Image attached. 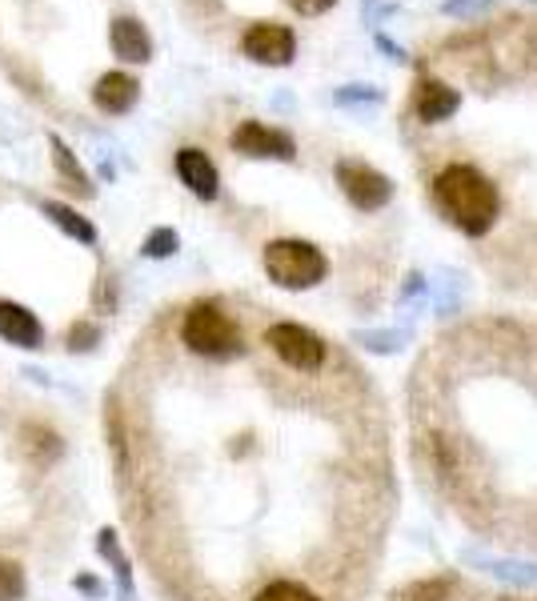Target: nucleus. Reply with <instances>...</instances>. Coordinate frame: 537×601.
Instances as JSON below:
<instances>
[{"label": "nucleus", "instance_id": "20", "mask_svg": "<svg viewBox=\"0 0 537 601\" xmlns=\"http://www.w3.org/2000/svg\"><path fill=\"white\" fill-rule=\"evenodd\" d=\"M253 601H317V593H309L297 581H268Z\"/></svg>", "mask_w": 537, "mask_h": 601}, {"label": "nucleus", "instance_id": "7", "mask_svg": "<svg viewBox=\"0 0 537 601\" xmlns=\"http://www.w3.org/2000/svg\"><path fill=\"white\" fill-rule=\"evenodd\" d=\"M338 181H341V189H345V197L362 208V213H374V208L389 205V197H393L389 177L377 173V169H369V165H362V161H341Z\"/></svg>", "mask_w": 537, "mask_h": 601}, {"label": "nucleus", "instance_id": "16", "mask_svg": "<svg viewBox=\"0 0 537 601\" xmlns=\"http://www.w3.org/2000/svg\"><path fill=\"white\" fill-rule=\"evenodd\" d=\"M469 562H478L493 574V578H505V581H537V566H522V562H502V557H478L469 554Z\"/></svg>", "mask_w": 537, "mask_h": 601}, {"label": "nucleus", "instance_id": "25", "mask_svg": "<svg viewBox=\"0 0 537 601\" xmlns=\"http://www.w3.org/2000/svg\"><path fill=\"white\" fill-rule=\"evenodd\" d=\"M485 4H493V0H445L442 12L445 16H473V12H481Z\"/></svg>", "mask_w": 537, "mask_h": 601}, {"label": "nucleus", "instance_id": "27", "mask_svg": "<svg viewBox=\"0 0 537 601\" xmlns=\"http://www.w3.org/2000/svg\"><path fill=\"white\" fill-rule=\"evenodd\" d=\"M374 41H377V48H381V53H389V57L398 60V65H405V60H409V53H405V48H401V45H393V41H389L386 33H377Z\"/></svg>", "mask_w": 537, "mask_h": 601}, {"label": "nucleus", "instance_id": "5", "mask_svg": "<svg viewBox=\"0 0 537 601\" xmlns=\"http://www.w3.org/2000/svg\"><path fill=\"white\" fill-rule=\"evenodd\" d=\"M229 145H233V152L253 157V161H293V157H297V140H293L285 128L261 125V121L237 125Z\"/></svg>", "mask_w": 537, "mask_h": 601}, {"label": "nucleus", "instance_id": "4", "mask_svg": "<svg viewBox=\"0 0 537 601\" xmlns=\"http://www.w3.org/2000/svg\"><path fill=\"white\" fill-rule=\"evenodd\" d=\"M265 345L297 373H317L325 365V341H321L313 329H305V325H293V321L268 325Z\"/></svg>", "mask_w": 537, "mask_h": 601}, {"label": "nucleus", "instance_id": "23", "mask_svg": "<svg viewBox=\"0 0 537 601\" xmlns=\"http://www.w3.org/2000/svg\"><path fill=\"white\" fill-rule=\"evenodd\" d=\"M449 593V581H418L413 590L401 593V601H445Z\"/></svg>", "mask_w": 537, "mask_h": 601}, {"label": "nucleus", "instance_id": "15", "mask_svg": "<svg viewBox=\"0 0 537 601\" xmlns=\"http://www.w3.org/2000/svg\"><path fill=\"white\" fill-rule=\"evenodd\" d=\"M96 554L105 557L108 566H113V574H117V586H121V593H125V598H129V593H133V569H129V557L121 554L117 533H113V530H101V533H96Z\"/></svg>", "mask_w": 537, "mask_h": 601}, {"label": "nucleus", "instance_id": "22", "mask_svg": "<svg viewBox=\"0 0 537 601\" xmlns=\"http://www.w3.org/2000/svg\"><path fill=\"white\" fill-rule=\"evenodd\" d=\"M381 89L377 84H345L333 93V104H381Z\"/></svg>", "mask_w": 537, "mask_h": 601}, {"label": "nucleus", "instance_id": "14", "mask_svg": "<svg viewBox=\"0 0 537 601\" xmlns=\"http://www.w3.org/2000/svg\"><path fill=\"white\" fill-rule=\"evenodd\" d=\"M41 213H45L53 225H57L65 237H72V241L81 245H96V225L89 217H81L77 208H69L65 201H41Z\"/></svg>", "mask_w": 537, "mask_h": 601}, {"label": "nucleus", "instance_id": "28", "mask_svg": "<svg viewBox=\"0 0 537 601\" xmlns=\"http://www.w3.org/2000/svg\"><path fill=\"white\" fill-rule=\"evenodd\" d=\"M77 590L89 593V598H101V593H105V586H101L96 578H77Z\"/></svg>", "mask_w": 537, "mask_h": 601}, {"label": "nucleus", "instance_id": "1", "mask_svg": "<svg viewBox=\"0 0 537 601\" xmlns=\"http://www.w3.org/2000/svg\"><path fill=\"white\" fill-rule=\"evenodd\" d=\"M433 197L442 205V213L454 220L457 229L469 237H485L498 220V189L485 173H478L473 165H449L433 181Z\"/></svg>", "mask_w": 537, "mask_h": 601}, {"label": "nucleus", "instance_id": "12", "mask_svg": "<svg viewBox=\"0 0 537 601\" xmlns=\"http://www.w3.org/2000/svg\"><path fill=\"white\" fill-rule=\"evenodd\" d=\"M48 152H53V169H57V177L65 181V189H69L72 197H96V189H93V177L84 173V165L77 161V152L65 145V137L60 133H48Z\"/></svg>", "mask_w": 537, "mask_h": 601}, {"label": "nucleus", "instance_id": "18", "mask_svg": "<svg viewBox=\"0 0 537 601\" xmlns=\"http://www.w3.org/2000/svg\"><path fill=\"white\" fill-rule=\"evenodd\" d=\"M181 249V237L173 229H152L140 245V253L149 257V261H164V257H173Z\"/></svg>", "mask_w": 537, "mask_h": 601}, {"label": "nucleus", "instance_id": "11", "mask_svg": "<svg viewBox=\"0 0 537 601\" xmlns=\"http://www.w3.org/2000/svg\"><path fill=\"white\" fill-rule=\"evenodd\" d=\"M140 101V81L129 72H105L93 84V104L108 116H125Z\"/></svg>", "mask_w": 537, "mask_h": 601}, {"label": "nucleus", "instance_id": "24", "mask_svg": "<svg viewBox=\"0 0 537 601\" xmlns=\"http://www.w3.org/2000/svg\"><path fill=\"white\" fill-rule=\"evenodd\" d=\"M357 341H365V345L377 349V353H393V349H401L405 333H362Z\"/></svg>", "mask_w": 537, "mask_h": 601}, {"label": "nucleus", "instance_id": "13", "mask_svg": "<svg viewBox=\"0 0 537 601\" xmlns=\"http://www.w3.org/2000/svg\"><path fill=\"white\" fill-rule=\"evenodd\" d=\"M461 109V97L457 89L442 81H421L418 93H413V113L425 121V125H437V121H449V116Z\"/></svg>", "mask_w": 537, "mask_h": 601}, {"label": "nucleus", "instance_id": "3", "mask_svg": "<svg viewBox=\"0 0 537 601\" xmlns=\"http://www.w3.org/2000/svg\"><path fill=\"white\" fill-rule=\"evenodd\" d=\"M265 273L281 290H313V285L325 281L329 261L317 245L285 237V241L265 245Z\"/></svg>", "mask_w": 537, "mask_h": 601}, {"label": "nucleus", "instance_id": "19", "mask_svg": "<svg viewBox=\"0 0 537 601\" xmlns=\"http://www.w3.org/2000/svg\"><path fill=\"white\" fill-rule=\"evenodd\" d=\"M24 569L9 557H0V601H21L24 598Z\"/></svg>", "mask_w": 537, "mask_h": 601}, {"label": "nucleus", "instance_id": "6", "mask_svg": "<svg viewBox=\"0 0 537 601\" xmlns=\"http://www.w3.org/2000/svg\"><path fill=\"white\" fill-rule=\"evenodd\" d=\"M241 48L253 65H268V69H285L297 53V36L293 29L285 24H273V21H261V24H249V33L241 36Z\"/></svg>", "mask_w": 537, "mask_h": 601}, {"label": "nucleus", "instance_id": "2", "mask_svg": "<svg viewBox=\"0 0 537 601\" xmlns=\"http://www.w3.org/2000/svg\"><path fill=\"white\" fill-rule=\"evenodd\" d=\"M181 341L209 361H233L245 353V341H241L237 321L221 305H213V300L188 305V313L181 317Z\"/></svg>", "mask_w": 537, "mask_h": 601}, {"label": "nucleus", "instance_id": "29", "mask_svg": "<svg viewBox=\"0 0 537 601\" xmlns=\"http://www.w3.org/2000/svg\"><path fill=\"white\" fill-rule=\"evenodd\" d=\"M534 4H537V0H534Z\"/></svg>", "mask_w": 537, "mask_h": 601}, {"label": "nucleus", "instance_id": "8", "mask_svg": "<svg viewBox=\"0 0 537 601\" xmlns=\"http://www.w3.org/2000/svg\"><path fill=\"white\" fill-rule=\"evenodd\" d=\"M176 177H181V185L201 201H217V193H221L217 165L209 161V152L193 149V145L176 149Z\"/></svg>", "mask_w": 537, "mask_h": 601}, {"label": "nucleus", "instance_id": "26", "mask_svg": "<svg viewBox=\"0 0 537 601\" xmlns=\"http://www.w3.org/2000/svg\"><path fill=\"white\" fill-rule=\"evenodd\" d=\"M293 12H301V16H321V12H329L338 0H285Z\"/></svg>", "mask_w": 537, "mask_h": 601}, {"label": "nucleus", "instance_id": "17", "mask_svg": "<svg viewBox=\"0 0 537 601\" xmlns=\"http://www.w3.org/2000/svg\"><path fill=\"white\" fill-rule=\"evenodd\" d=\"M24 438H28V453H36V457H41V465L57 462V457H60V438H57V433H48V429L33 426V429H24Z\"/></svg>", "mask_w": 537, "mask_h": 601}, {"label": "nucleus", "instance_id": "10", "mask_svg": "<svg viewBox=\"0 0 537 601\" xmlns=\"http://www.w3.org/2000/svg\"><path fill=\"white\" fill-rule=\"evenodd\" d=\"M0 337L16 349H41L45 345V325L36 321L33 309L16 300H0Z\"/></svg>", "mask_w": 537, "mask_h": 601}, {"label": "nucleus", "instance_id": "21", "mask_svg": "<svg viewBox=\"0 0 537 601\" xmlns=\"http://www.w3.org/2000/svg\"><path fill=\"white\" fill-rule=\"evenodd\" d=\"M65 345H69L72 353H89V349L101 345V329H96L93 321H72L69 337H65Z\"/></svg>", "mask_w": 537, "mask_h": 601}, {"label": "nucleus", "instance_id": "9", "mask_svg": "<svg viewBox=\"0 0 537 601\" xmlns=\"http://www.w3.org/2000/svg\"><path fill=\"white\" fill-rule=\"evenodd\" d=\"M108 48L125 65H149L152 60V36L137 16H113V24H108Z\"/></svg>", "mask_w": 537, "mask_h": 601}]
</instances>
